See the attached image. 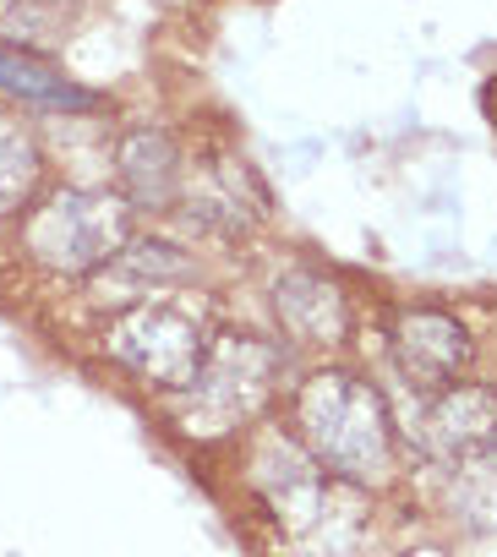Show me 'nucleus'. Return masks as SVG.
<instances>
[{
  "label": "nucleus",
  "mask_w": 497,
  "mask_h": 557,
  "mask_svg": "<svg viewBox=\"0 0 497 557\" xmlns=\"http://www.w3.org/2000/svg\"><path fill=\"white\" fill-rule=\"evenodd\" d=\"M399 356L421 383H437V377H453L464 367L470 345H464L459 323H448V318H410L399 334Z\"/></svg>",
  "instance_id": "nucleus-5"
},
{
  "label": "nucleus",
  "mask_w": 497,
  "mask_h": 557,
  "mask_svg": "<svg viewBox=\"0 0 497 557\" xmlns=\"http://www.w3.org/2000/svg\"><path fill=\"white\" fill-rule=\"evenodd\" d=\"M115 350H121L137 372H148V377H159V383H181V377H191V367L202 361V334H197V323H186L181 312H137V318H126V329L115 334Z\"/></svg>",
  "instance_id": "nucleus-3"
},
{
  "label": "nucleus",
  "mask_w": 497,
  "mask_h": 557,
  "mask_svg": "<svg viewBox=\"0 0 497 557\" xmlns=\"http://www.w3.org/2000/svg\"><path fill=\"white\" fill-rule=\"evenodd\" d=\"M0 94H12L23 104H39V110H88L94 104L88 88H77L50 61L23 55V50H0Z\"/></svg>",
  "instance_id": "nucleus-4"
},
{
  "label": "nucleus",
  "mask_w": 497,
  "mask_h": 557,
  "mask_svg": "<svg viewBox=\"0 0 497 557\" xmlns=\"http://www.w3.org/2000/svg\"><path fill=\"white\" fill-rule=\"evenodd\" d=\"M121 208L104 197H61L50 202V213L34 224V246L55 262V268H88L99 257H110L121 246Z\"/></svg>",
  "instance_id": "nucleus-2"
},
{
  "label": "nucleus",
  "mask_w": 497,
  "mask_h": 557,
  "mask_svg": "<svg viewBox=\"0 0 497 557\" xmlns=\"http://www.w3.org/2000/svg\"><path fill=\"white\" fill-rule=\"evenodd\" d=\"M28 175H34V159H28V143L17 148L12 143V153H0V213H7L17 197H23V186H28Z\"/></svg>",
  "instance_id": "nucleus-6"
},
{
  "label": "nucleus",
  "mask_w": 497,
  "mask_h": 557,
  "mask_svg": "<svg viewBox=\"0 0 497 557\" xmlns=\"http://www.w3.org/2000/svg\"><path fill=\"white\" fill-rule=\"evenodd\" d=\"M307 432L318 443V459L345 475H372L388 465V416L383 399L356 377H318L301 399Z\"/></svg>",
  "instance_id": "nucleus-1"
}]
</instances>
